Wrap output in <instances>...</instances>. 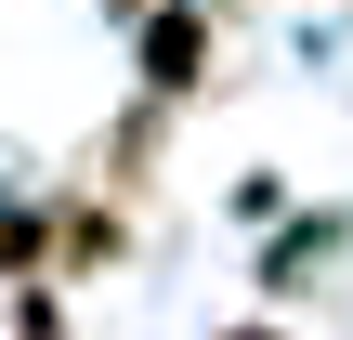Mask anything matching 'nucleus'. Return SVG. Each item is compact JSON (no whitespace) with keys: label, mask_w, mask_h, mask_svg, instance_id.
Masks as SVG:
<instances>
[{"label":"nucleus","mask_w":353,"mask_h":340,"mask_svg":"<svg viewBox=\"0 0 353 340\" xmlns=\"http://www.w3.org/2000/svg\"><path fill=\"white\" fill-rule=\"evenodd\" d=\"M210 52H223L210 0H157V13H144V105H183V92L210 79Z\"/></svg>","instance_id":"1"},{"label":"nucleus","mask_w":353,"mask_h":340,"mask_svg":"<svg viewBox=\"0 0 353 340\" xmlns=\"http://www.w3.org/2000/svg\"><path fill=\"white\" fill-rule=\"evenodd\" d=\"M52 262H65V275L118 262V210H65V223H52Z\"/></svg>","instance_id":"2"},{"label":"nucleus","mask_w":353,"mask_h":340,"mask_svg":"<svg viewBox=\"0 0 353 340\" xmlns=\"http://www.w3.org/2000/svg\"><path fill=\"white\" fill-rule=\"evenodd\" d=\"M223 340H288V328H223Z\"/></svg>","instance_id":"3"},{"label":"nucleus","mask_w":353,"mask_h":340,"mask_svg":"<svg viewBox=\"0 0 353 340\" xmlns=\"http://www.w3.org/2000/svg\"><path fill=\"white\" fill-rule=\"evenodd\" d=\"M118 13H131V0H118Z\"/></svg>","instance_id":"4"}]
</instances>
